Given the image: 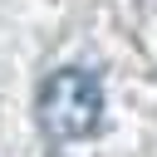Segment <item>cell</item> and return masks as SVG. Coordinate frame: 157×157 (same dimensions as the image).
I'll use <instances>...</instances> for the list:
<instances>
[{
	"label": "cell",
	"instance_id": "6da1fadb",
	"mask_svg": "<svg viewBox=\"0 0 157 157\" xmlns=\"http://www.w3.org/2000/svg\"><path fill=\"white\" fill-rule=\"evenodd\" d=\"M103 123V83L88 69H59L39 88V128L54 142H83Z\"/></svg>",
	"mask_w": 157,
	"mask_h": 157
}]
</instances>
